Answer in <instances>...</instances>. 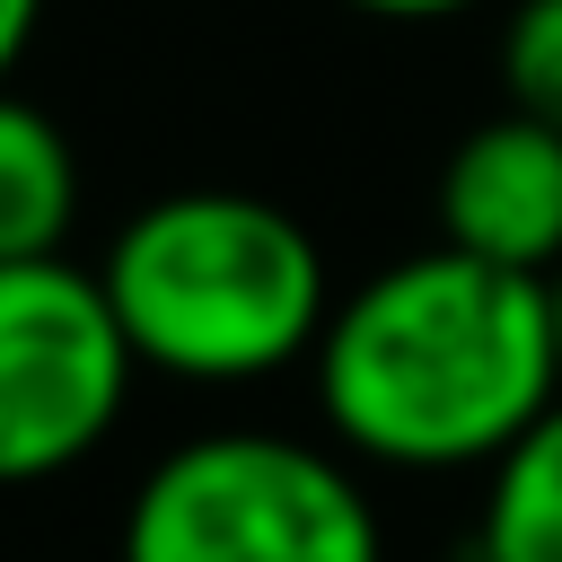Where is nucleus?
Segmentation results:
<instances>
[{
	"label": "nucleus",
	"instance_id": "nucleus-9",
	"mask_svg": "<svg viewBox=\"0 0 562 562\" xmlns=\"http://www.w3.org/2000/svg\"><path fill=\"white\" fill-rule=\"evenodd\" d=\"M35 26H44V0H0V88H9V70L26 61Z\"/></svg>",
	"mask_w": 562,
	"mask_h": 562
},
{
	"label": "nucleus",
	"instance_id": "nucleus-1",
	"mask_svg": "<svg viewBox=\"0 0 562 562\" xmlns=\"http://www.w3.org/2000/svg\"><path fill=\"white\" fill-rule=\"evenodd\" d=\"M307 360L325 430L395 474L492 465L562 395L544 281L457 246H422L342 290Z\"/></svg>",
	"mask_w": 562,
	"mask_h": 562
},
{
	"label": "nucleus",
	"instance_id": "nucleus-4",
	"mask_svg": "<svg viewBox=\"0 0 562 562\" xmlns=\"http://www.w3.org/2000/svg\"><path fill=\"white\" fill-rule=\"evenodd\" d=\"M132 342L105 307V281L70 255L0 263V492L70 474L132 395Z\"/></svg>",
	"mask_w": 562,
	"mask_h": 562
},
{
	"label": "nucleus",
	"instance_id": "nucleus-2",
	"mask_svg": "<svg viewBox=\"0 0 562 562\" xmlns=\"http://www.w3.org/2000/svg\"><path fill=\"white\" fill-rule=\"evenodd\" d=\"M97 281L132 360L184 386L281 378L290 360L316 351L334 316L325 246L307 237V220L237 184L140 202L114 228Z\"/></svg>",
	"mask_w": 562,
	"mask_h": 562
},
{
	"label": "nucleus",
	"instance_id": "nucleus-6",
	"mask_svg": "<svg viewBox=\"0 0 562 562\" xmlns=\"http://www.w3.org/2000/svg\"><path fill=\"white\" fill-rule=\"evenodd\" d=\"M70 220H79V158L61 123L0 88V263L61 255Z\"/></svg>",
	"mask_w": 562,
	"mask_h": 562
},
{
	"label": "nucleus",
	"instance_id": "nucleus-8",
	"mask_svg": "<svg viewBox=\"0 0 562 562\" xmlns=\"http://www.w3.org/2000/svg\"><path fill=\"white\" fill-rule=\"evenodd\" d=\"M501 97L562 132V0H518L501 18Z\"/></svg>",
	"mask_w": 562,
	"mask_h": 562
},
{
	"label": "nucleus",
	"instance_id": "nucleus-3",
	"mask_svg": "<svg viewBox=\"0 0 562 562\" xmlns=\"http://www.w3.org/2000/svg\"><path fill=\"white\" fill-rule=\"evenodd\" d=\"M123 562H386V527L316 439L202 430L140 474Z\"/></svg>",
	"mask_w": 562,
	"mask_h": 562
},
{
	"label": "nucleus",
	"instance_id": "nucleus-5",
	"mask_svg": "<svg viewBox=\"0 0 562 562\" xmlns=\"http://www.w3.org/2000/svg\"><path fill=\"white\" fill-rule=\"evenodd\" d=\"M430 211H439V246L544 281L562 263V132L501 105L448 149Z\"/></svg>",
	"mask_w": 562,
	"mask_h": 562
},
{
	"label": "nucleus",
	"instance_id": "nucleus-11",
	"mask_svg": "<svg viewBox=\"0 0 562 562\" xmlns=\"http://www.w3.org/2000/svg\"><path fill=\"white\" fill-rule=\"evenodd\" d=\"M544 307H553V351H562V263L544 272Z\"/></svg>",
	"mask_w": 562,
	"mask_h": 562
},
{
	"label": "nucleus",
	"instance_id": "nucleus-10",
	"mask_svg": "<svg viewBox=\"0 0 562 562\" xmlns=\"http://www.w3.org/2000/svg\"><path fill=\"white\" fill-rule=\"evenodd\" d=\"M342 9L386 18V26H430V18H457V9H474V0H342Z\"/></svg>",
	"mask_w": 562,
	"mask_h": 562
},
{
	"label": "nucleus",
	"instance_id": "nucleus-7",
	"mask_svg": "<svg viewBox=\"0 0 562 562\" xmlns=\"http://www.w3.org/2000/svg\"><path fill=\"white\" fill-rule=\"evenodd\" d=\"M465 562H562V395L492 457Z\"/></svg>",
	"mask_w": 562,
	"mask_h": 562
}]
</instances>
